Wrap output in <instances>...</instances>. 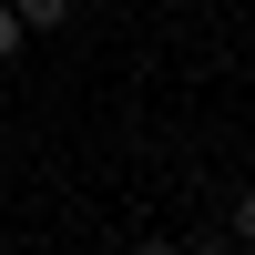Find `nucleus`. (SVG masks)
I'll use <instances>...</instances> for the list:
<instances>
[{
  "mask_svg": "<svg viewBox=\"0 0 255 255\" xmlns=\"http://www.w3.org/2000/svg\"><path fill=\"white\" fill-rule=\"evenodd\" d=\"M235 245H255V184L235 194Z\"/></svg>",
  "mask_w": 255,
  "mask_h": 255,
  "instance_id": "1",
  "label": "nucleus"
},
{
  "mask_svg": "<svg viewBox=\"0 0 255 255\" xmlns=\"http://www.w3.org/2000/svg\"><path fill=\"white\" fill-rule=\"evenodd\" d=\"M123 255H184V245H123Z\"/></svg>",
  "mask_w": 255,
  "mask_h": 255,
  "instance_id": "3",
  "label": "nucleus"
},
{
  "mask_svg": "<svg viewBox=\"0 0 255 255\" xmlns=\"http://www.w3.org/2000/svg\"><path fill=\"white\" fill-rule=\"evenodd\" d=\"M10 51H20V20H10V10H0V61H10Z\"/></svg>",
  "mask_w": 255,
  "mask_h": 255,
  "instance_id": "2",
  "label": "nucleus"
}]
</instances>
